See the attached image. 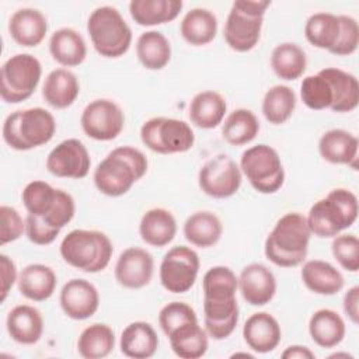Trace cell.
Instances as JSON below:
<instances>
[{
	"mask_svg": "<svg viewBox=\"0 0 359 359\" xmlns=\"http://www.w3.org/2000/svg\"><path fill=\"white\" fill-rule=\"evenodd\" d=\"M147 158L139 149L115 147L98 163L94 171V184L107 196L125 195L147 172Z\"/></svg>",
	"mask_w": 359,
	"mask_h": 359,
	"instance_id": "cell-1",
	"label": "cell"
},
{
	"mask_svg": "<svg viewBox=\"0 0 359 359\" xmlns=\"http://www.w3.org/2000/svg\"><path fill=\"white\" fill-rule=\"evenodd\" d=\"M310 237L306 216L289 212L275 223L268 234L264 245L265 257L282 268L297 266L307 257Z\"/></svg>",
	"mask_w": 359,
	"mask_h": 359,
	"instance_id": "cell-2",
	"label": "cell"
},
{
	"mask_svg": "<svg viewBox=\"0 0 359 359\" xmlns=\"http://www.w3.org/2000/svg\"><path fill=\"white\" fill-rule=\"evenodd\" d=\"M358 210L356 195L349 189L335 188L310 208L306 220L311 234L330 238L351 227L358 217Z\"/></svg>",
	"mask_w": 359,
	"mask_h": 359,
	"instance_id": "cell-3",
	"label": "cell"
},
{
	"mask_svg": "<svg viewBox=\"0 0 359 359\" xmlns=\"http://www.w3.org/2000/svg\"><path fill=\"white\" fill-rule=\"evenodd\" d=\"M60 255L70 266L88 273L104 271L114 254L109 237L98 230L76 229L60 243Z\"/></svg>",
	"mask_w": 359,
	"mask_h": 359,
	"instance_id": "cell-4",
	"label": "cell"
},
{
	"mask_svg": "<svg viewBox=\"0 0 359 359\" xmlns=\"http://www.w3.org/2000/svg\"><path fill=\"white\" fill-rule=\"evenodd\" d=\"M56 132L53 115L41 107L11 112L3 123V139L14 150L27 151L46 144Z\"/></svg>",
	"mask_w": 359,
	"mask_h": 359,
	"instance_id": "cell-5",
	"label": "cell"
},
{
	"mask_svg": "<svg viewBox=\"0 0 359 359\" xmlns=\"http://www.w3.org/2000/svg\"><path fill=\"white\" fill-rule=\"evenodd\" d=\"M87 32L94 49L104 57L123 56L132 43V29L112 6L97 7L87 20Z\"/></svg>",
	"mask_w": 359,
	"mask_h": 359,
	"instance_id": "cell-6",
	"label": "cell"
},
{
	"mask_svg": "<svg viewBox=\"0 0 359 359\" xmlns=\"http://www.w3.org/2000/svg\"><path fill=\"white\" fill-rule=\"evenodd\" d=\"M240 170L259 194H275L285 182V170L278 151L264 143L243 151Z\"/></svg>",
	"mask_w": 359,
	"mask_h": 359,
	"instance_id": "cell-7",
	"label": "cell"
},
{
	"mask_svg": "<svg viewBox=\"0 0 359 359\" xmlns=\"http://www.w3.org/2000/svg\"><path fill=\"white\" fill-rule=\"evenodd\" d=\"M42 76L41 62L29 53L8 57L0 72V97L4 102L18 104L36 90Z\"/></svg>",
	"mask_w": 359,
	"mask_h": 359,
	"instance_id": "cell-8",
	"label": "cell"
},
{
	"mask_svg": "<svg viewBox=\"0 0 359 359\" xmlns=\"http://www.w3.org/2000/svg\"><path fill=\"white\" fill-rule=\"evenodd\" d=\"M140 139L147 149L158 154L185 153L195 143L194 130L185 121L165 116L147 119L140 128Z\"/></svg>",
	"mask_w": 359,
	"mask_h": 359,
	"instance_id": "cell-9",
	"label": "cell"
},
{
	"mask_svg": "<svg viewBox=\"0 0 359 359\" xmlns=\"http://www.w3.org/2000/svg\"><path fill=\"white\" fill-rule=\"evenodd\" d=\"M199 257L187 245H175L168 250L160 264V282L171 293H185L194 285L199 273Z\"/></svg>",
	"mask_w": 359,
	"mask_h": 359,
	"instance_id": "cell-10",
	"label": "cell"
},
{
	"mask_svg": "<svg viewBox=\"0 0 359 359\" xmlns=\"http://www.w3.org/2000/svg\"><path fill=\"white\" fill-rule=\"evenodd\" d=\"M241 170L227 154L209 158L198 172V184L203 194L216 199L233 196L241 187Z\"/></svg>",
	"mask_w": 359,
	"mask_h": 359,
	"instance_id": "cell-11",
	"label": "cell"
},
{
	"mask_svg": "<svg viewBox=\"0 0 359 359\" xmlns=\"http://www.w3.org/2000/svg\"><path fill=\"white\" fill-rule=\"evenodd\" d=\"M80 123L88 137L108 142L116 139L123 130L125 115L115 101L98 98L86 105L81 112Z\"/></svg>",
	"mask_w": 359,
	"mask_h": 359,
	"instance_id": "cell-12",
	"label": "cell"
},
{
	"mask_svg": "<svg viewBox=\"0 0 359 359\" xmlns=\"http://www.w3.org/2000/svg\"><path fill=\"white\" fill-rule=\"evenodd\" d=\"M91 167V158L87 147L79 139H66L60 142L46 158L48 171L59 178L81 180L87 177Z\"/></svg>",
	"mask_w": 359,
	"mask_h": 359,
	"instance_id": "cell-13",
	"label": "cell"
},
{
	"mask_svg": "<svg viewBox=\"0 0 359 359\" xmlns=\"http://www.w3.org/2000/svg\"><path fill=\"white\" fill-rule=\"evenodd\" d=\"M153 255L139 247H129L121 252L115 264V279L126 289H142L153 278Z\"/></svg>",
	"mask_w": 359,
	"mask_h": 359,
	"instance_id": "cell-14",
	"label": "cell"
},
{
	"mask_svg": "<svg viewBox=\"0 0 359 359\" xmlns=\"http://www.w3.org/2000/svg\"><path fill=\"white\" fill-rule=\"evenodd\" d=\"M63 313L73 320H87L95 314L100 306V293L87 279L67 280L59 296Z\"/></svg>",
	"mask_w": 359,
	"mask_h": 359,
	"instance_id": "cell-15",
	"label": "cell"
},
{
	"mask_svg": "<svg viewBox=\"0 0 359 359\" xmlns=\"http://www.w3.org/2000/svg\"><path fill=\"white\" fill-rule=\"evenodd\" d=\"M238 289L248 304L265 306L276 293V279L268 266L252 262L241 269Z\"/></svg>",
	"mask_w": 359,
	"mask_h": 359,
	"instance_id": "cell-16",
	"label": "cell"
},
{
	"mask_svg": "<svg viewBox=\"0 0 359 359\" xmlns=\"http://www.w3.org/2000/svg\"><path fill=\"white\" fill-rule=\"evenodd\" d=\"M264 17L248 15L231 6L224 24V41L236 52H248L259 41Z\"/></svg>",
	"mask_w": 359,
	"mask_h": 359,
	"instance_id": "cell-17",
	"label": "cell"
},
{
	"mask_svg": "<svg viewBox=\"0 0 359 359\" xmlns=\"http://www.w3.org/2000/svg\"><path fill=\"white\" fill-rule=\"evenodd\" d=\"M243 338L250 349L258 353L272 352L282 339V330L278 320L266 313H254L243 327Z\"/></svg>",
	"mask_w": 359,
	"mask_h": 359,
	"instance_id": "cell-18",
	"label": "cell"
},
{
	"mask_svg": "<svg viewBox=\"0 0 359 359\" xmlns=\"http://www.w3.org/2000/svg\"><path fill=\"white\" fill-rule=\"evenodd\" d=\"M8 32L21 46H38L48 32V20L36 8H18L8 21Z\"/></svg>",
	"mask_w": 359,
	"mask_h": 359,
	"instance_id": "cell-19",
	"label": "cell"
},
{
	"mask_svg": "<svg viewBox=\"0 0 359 359\" xmlns=\"http://www.w3.org/2000/svg\"><path fill=\"white\" fill-rule=\"evenodd\" d=\"M7 332L18 344L34 345L43 334V318L38 309L29 304L13 307L6 320Z\"/></svg>",
	"mask_w": 359,
	"mask_h": 359,
	"instance_id": "cell-20",
	"label": "cell"
},
{
	"mask_svg": "<svg viewBox=\"0 0 359 359\" xmlns=\"http://www.w3.org/2000/svg\"><path fill=\"white\" fill-rule=\"evenodd\" d=\"M358 139L348 130L330 129L318 140L320 156L331 164H345L356 170Z\"/></svg>",
	"mask_w": 359,
	"mask_h": 359,
	"instance_id": "cell-21",
	"label": "cell"
},
{
	"mask_svg": "<svg viewBox=\"0 0 359 359\" xmlns=\"http://www.w3.org/2000/svg\"><path fill=\"white\" fill-rule=\"evenodd\" d=\"M300 276L310 292L323 296L337 294L345 285L342 273L332 264L321 259L304 262Z\"/></svg>",
	"mask_w": 359,
	"mask_h": 359,
	"instance_id": "cell-22",
	"label": "cell"
},
{
	"mask_svg": "<svg viewBox=\"0 0 359 359\" xmlns=\"http://www.w3.org/2000/svg\"><path fill=\"white\" fill-rule=\"evenodd\" d=\"M80 94V84L76 74L67 69L52 70L42 86V97L52 108L65 109L70 107Z\"/></svg>",
	"mask_w": 359,
	"mask_h": 359,
	"instance_id": "cell-23",
	"label": "cell"
},
{
	"mask_svg": "<svg viewBox=\"0 0 359 359\" xmlns=\"http://www.w3.org/2000/svg\"><path fill=\"white\" fill-rule=\"evenodd\" d=\"M119 348L121 352L128 358H151L158 348L157 332L146 321H133L123 328L121 334Z\"/></svg>",
	"mask_w": 359,
	"mask_h": 359,
	"instance_id": "cell-24",
	"label": "cell"
},
{
	"mask_svg": "<svg viewBox=\"0 0 359 359\" xmlns=\"http://www.w3.org/2000/svg\"><path fill=\"white\" fill-rule=\"evenodd\" d=\"M140 238L151 247H164L170 244L177 234V220L172 213L164 208L147 210L139 223Z\"/></svg>",
	"mask_w": 359,
	"mask_h": 359,
	"instance_id": "cell-25",
	"label": "cell"
},
{
	"mask_svg": "<svg viewBox=\"0 0 359 359\" xmlns=\"http://www.w3.org/2000/svg\"><path fill=\"white\" fill-rule=\"evenodd\" d=\"M57 278L53 269L43 264H29L18 275V290L20 293L32 300L43 302L48 300L56 289Z\"/></svg>",
	"mask_w": 359,
	"mask_h": 359,
	"instance_id": "cell-26",
	"label": "cell"
},
{
	"mask_svg": "<svg viewBox=\"0 0 359 359\" xmlns=\"http://www.w3.org/2000/svg\"><path fill=\"white\" fill-rule=\"evenodd\" d=\"M205 331L216 341L226 339L233 334L238 323L237 299L227 302L203 300Z\"/></svg>",
	"mask_w": 359,
	"mask_h": 359,
	"instance_id": "cell-27",
	"label": "cell"
},
{
	"mask_svg": "<svg viewBox=\"0 0 359 359\" xmlns=\"http://www.w3.org/2000/svg\"><path fill=\"white\" fill-rule=\"evenodd\" d=\"M49 52L59 65L74 67L84 62L87 56V45L80 32L65 27L56 29L49 39Z\"/></svg>",
	"mask_w": 359,
	"mask_h": 359,
	"instance_id": "cell-28",
	"label": "cell"
},
{
	"mask_svg": "<svg viewBox=\"0 0 359 359\" xmlns=\"http://www.w3.org/2000/svg\"><path fill=\"white\" fill-rule=\"evenodd\" d=\"M320 73L327 79L332 90V105L334 112H351L359 104V83L358 79L342 69L325 67Z\"/></svg>",
	"mask_w": 359,
	"mask_h": 359,
	"instance_id": "cell-29",
	"label": "cell"
},
{
	"mask_svg": "<svg viewBox=\"0 0 359 359\" xmlns=\"http://www.w3.org/2000/svg\"><path fill=\"white\" fill-rule=\"evenodd\" d=\"M227 111L226 100L213 90L201 91L189 102V119L201 129H213L223 122Z\"/></svg>",
	"mask_w": 359,
	"mask_h": 359,
	"instance_id": "cell-30",
	"label": "cell"
},
{
	"mask_svg": "<svg viewBox=\"0 0 359 359\" xmlns=\"http://www.w3.org/2000/svg\"><path fill=\"white\" fill-rule=\"evenodd\" d=\"M182 6L181 0H132L129 13L137 25L153 27L175 20Z\"/></svg>",
	"mask_w": 359,
	"mask_h": 359,
	"instance_id": "cell-31",
	"label": "cell"
},
{
	"mask_svg": "<svg viewBox=\"0 0 359 359\" xmlns=\"http://www.w3.org/2000/svg\"><path fill=\"white\" fill-rule=\"evenodd\" d=\"M185 238L195 247L208 248L215 245L223 233V224L217 215L209 210H199L187 217L182 227Z\"/></svg>",
	"mask_w": 359,
	"mask_h": 359,
	"instance_id": "cell-32",
	"label": "cell"
},
{
	"mask_svg": "<svg viewBox=\"0 0 359 359\" xmlns=\"http://www.w3.org/2000/svg\"><path fill=\"white\" fill-rule=\"evenodd\" d=\"M345 331V321L331 309H320L310 317V337L321 348H334L339 345L344 341Z\"/></svg>",
	"mask_w": 359,
	"mask_h": 359,
	"instance_id": "cell-33",
	"label": "cell"
},
{
	"mask_svg": "<svg viewBox=\"0 0 359 359\" xmlns=\"http://www.w3.org/2000/svg\"><path fill=\"white\" fill-rule=\"evenodd\" d=\"M180 32L189 45H208L217 34V18L210 10L195 7L184 15Z\"/></svg>",
	"mask_w": 359,
	"mask_h": 359,
	"instance_id": "cell-34",
	"label": "cell"
},
{
	"mask_svg": "<svg viewBox=\"0 0 359 359\" xmlns=\"http://www.w3.org/2000/svg\"><path fill=\"white\" fill-rule=\"evenodd\" d=\"M136 55L143 67L149 70L164 69L171 59V45L160 31H146L136 41Z\"/></svg>",
	"mask_w": 359,
	"mask_h": 359,
	"instance_id": "cell-35",
	"label": "cell"
},
{
	"mask_svg": "<svg viewBox=\"0 0 359 359\" xmlns=\"http://www.w3.org/2000/svg\"><path fill=\"white\" fill-rule=\"evenodd\" d=\"M208 332L196 323L185 324L172 331L167 338L172 352L182 359L202 358L209 346Z\"/></svg>",
	"mask_w": 359,
	"mask_h": 359,
	"instance_id": "cell-36",
	"label": "cell"
},
{
	"mask_svg": "<svg viewBox=\"0 0 359 359\" xmlns=\"http://www.w3.org/2000/svg\"><path fill=\"white\" fill-rule=\"evenodd\" d=\"M307 66L304 50L294 42H282L271 53V67L282 80H297L303 76Z\"/></svg>",
	"mask_w": 359,
	"mask_h": 359,
	"instance_id": "cell-37",
	"label": "cell"
},
{
	"mask_svg": "<svg viewBox=\"0 0 359 359\" xmlns=\"http://www.w3.org/2000/svg\"><path fill=\"white\" fill-rule=\"evenodd\" d=\"M259 132V122L252 111L237 108L227 115L222 125L223 139L231 146H243L252 142Z\"/></svg>",
	"mask_w": 359,
	"mask_h": 359,
	"instance_id": "cell-38",
	"label": "cell"
},
{
	"mask_svg": "<svg viewBox=\"0 0 359 359\" xmlns=\"http://www.w3.org/2000/svg\"><path fill=\"white\" fill-rule=\"evenodd\" d=\"M114 348L115 334L109 325L101 323L86 327L77 339V351L86 359L105 358Z\"/></svg>",
	"mask_w": 359,
	"mask_h": 359,
	"instance_id": "cell-39",
	"label": "cell"
},
{
	"mask_svg": "<svg viewBox=\"0 0 359 359\" xmlns=\"http://www.w3.org/2000/svg\"><path fill=\"white\" fill-rule=\"evenodd\" d=\"M202 289L203 300L206 302L233 300L238 289V278L229 266L216 265L203 275Z\"/></svg>",
	"mask_w": 359,
	"mask_h": 359,
	"instance_id": "cell-40",
	"label": "cell"
},
{
	"mask_svg": "<svg viewBox=\"0 0 359 359\" xmlns=\"http://www.w3.org/2000/svg\"><path fill=\"white\" fill-rule=\"evenodd\" d=\"M339 28L338 15L325 11L314 13L304 24V36L313 46L331 52L338 41Z\"/></svg>",
	"mask_w": 359,
	"mask_h": 359,
	"instance_id": "cell-41",
	"label": "cell"
},
{
	"mask_svg": "<svg viewBox=\"0 0 359 359\" xmlns=\"http://www.w3.org/2000/svg\"><path fill=\"white\" fill-rule=\"evenodd\" d=\"M294 91L283 84L272 86L264 95L262 114L265 119L272 125L285 123L296 108Z\"/></svg>",
	"mask_w": 359,
	"mask_h": 359,
	"instance_id": "cell-42",
	"label": "cell"
},
{
	"mask_svg": "<svg viewBox=\"0 0 359 359\" xmlns=\"http://www.w3.org/2000/svg\"><path fill=\"white\" fill-rule=\"evenodd\" d=\"M57 198V188H53L45 181H31L25 185L21 194L22 203L28 213L45 217L55 206Z\"/></svg>",
	"mask_w": 359,
	"mask_h": 359,
	"instance_id": "cell-43",
	"label": "cell"
},
{
	"mask_svg": "<svg viewBox=\"0 0 359 359\" xmlns=\"http://www.w3.org/2000/svg\"><path fill=\"white\" fill-rule=\"evenodd\" d=\"M300 97L303 104L314 111L330 109L332 105L331 86L320 72L303 79L300 84Z\"/></svg>",
	"mask_w": 359,
	"mask_h": 359,
	"instance_id": "cell-44",
	"label": "cell"
},
{
	"mask_svg": "<svg viewBox=\"0 0 359 359\" xmlns=\"http://www.w3.org/2000/svg\"><path fill=\"white\" fill-rule=\"evenodd\" d=\"M196 321L198 317L195 310L184 302H171L158 313V324L167 337L177 328Z\"/></svg>",
	"mask_w": 359,
	"mask_h": 359,
	"instance_id": "cell-45",
	"label": "cell"
},
{
	"mask_svg": "<svg viewBox=\"0 0 359 359\" xmlns=\"http://www.w3.org/2000/svg\"><path fill=\"white\" fill-rule=\"evenodd\" d=\"M331 251L338 264L348 272L359 269V240L355 234H338L334 237Z\"/></svg>",
	"mask_w": 359,
	"mask_h": 359,
	"instance_id": "cell-46",
	"label": "cell"
},
{
	"mask_svg": "<svg viewBox=\"0 0 359 359\" xmlns=\"http://www.w3.org/2000/svg\"><path fill=\"white\" fill-rule=\"evenodd\" d=\"M339 20V36L335 46L331 49L332 55L349 56L356 52L359 45V25L351 15H338Z\"/></svg>",
	"mask_w": 359,
	"mask_h": 359,
	"instance_id": "cell-47",
	"label": "cell"
},
{
	"mask_svg": "<svg viewBox=\"0 0 359 359\" xmlns=\"http://www.w3.org/2000/svg\"><path fill=\"white\" fill-rule=\"evenodd\" d=\"M74 213H76V203L73 196L63 189H57V198L53 209L45 217H41V219L50 227L62 230L67 223L72 222V219L74 217Z\"/></svg>",
	"mask_w": 359,
	"mask_h": 359,
	"instance_id": "cell-48",
	"label": "cell"
},
{
	"mask_svg": "<svg viewBox=\"0 0 359 359\" xmlns=\"http://www.w3.org/2000/svg\"><path fill=\"white\" fill-rule=\"evenodd\" d=\"M0 219H1V231L0 243L4 245L7 243L18 240L25 231V220L13 206L1 205L0 206Z\"/></svg>",
	"mask_w": 359,
	"mask_h": 359,
	"instance_id": "cell-49",
	"label": "cell"
},
{
	"mask_svg": "<svg viewBox=\"0 0 359 359\" xmlns=\"http://www.w3.org/2000/svg\"><path fill=\"white\" fill-rule=\"evenodd\" d=\"M60 230L50 227L41 217L31 213L25 217V234L28 240L36 245H48L56 240Z\"/></svg>",
	"mask_w": 359,
	"mask_h": 359,
	"instance_id": "cell-50",
	"label": "cell"
},
{
	"mask_svg": "<svg viewBox=\"0 0 359 359\" xmlns=\"http://www.w3.org/2000/svg\"><path fill=\"white\" fill-rule=\"evenodd\" d=\"M0 268H1V302H4L13 285L18 280V273H17V266L14 261L6 254L0 255Z\"/></svg>",
	"mask_w": 359,
	"mask_h": 359,
	"instance_id": "cell-51",
	"label": "cell"
},
{
	"mask_svg": "<svg viewBox=\"0 0 359 359\" xmlns=\"http://www.w3.org/2000/svg\"><path fill=\"white\" fill-rule=\"evenodd\" d=\"M344 311L346 317L358 324L359 318V286H352L344 296Z\"/></svg>",
	"mask_w": 359,
	"mask_h": 359,
	"instance_id": "cell-52",
	"label": "cell"
},
{
	"mask_svg": "<svg viewBox=\"0 0 359 359\" xmlns=\"http://www.w3.org/2000/svg\"><path fill=\"white\" fill-rule=\"evenodd\" d=\"M237 10L252 15V17H264L266 8L271 6L269 0H258V1H250V0H237L231 4Z\"/></svg>",
	"mask_w": 359,
	"mask_h": 359,
	"instance_id": "cell-53",
	"label": "cell"
},
{
	"mask_svg": "<svg viewBox=\"0 0 359 359\" xmlns=\"http://www.w3.org/2000/svg\"><path fill=\"white\" fill-rule=\"evenodd\" d=\"M283 359H314L316 355L303 345H290L282 352Z\"/></svg>",
	"mask_w": 359,
	"mask_h": 359,
	"instance_id": "cell-54",
	"label": "cell"
},
{
	"mask_svg": "<svg viewBox=\"0 0 359 359\" xmlns=\"http://www.w3.org/2000/svg\"><path fill=\"white\" fill-rule=\"evenodd\" d=\"M238 356H244V358H252V355L247 353V352H237L234 355H231V358H238Z\"/></svg>",
	"mask_w": 359,
	"mask_h": 359,
	"instance_id": "cell-55",
	"label": "cell"
},
{
	"mask_svg": "<svg viewBox=\"0 0 359 359\" xmlns=\"http://www.w3.org/2000/svg\"><path fill=\"white\" fill-rule=\"evenodd\" d=\"M338 356H345V358H352L351 355H348V353H334V355H331L330 358H338Z\"/></svg>",
	"mask_w": 359,
	"mask_h": 359,
	"instance_id": "cell-56",
	"label": "cell"
}]
</instances>
